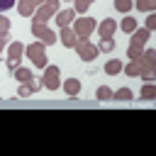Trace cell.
Segmentation results:
<instances>
[{
    "instance_id": "6da1fadb",
    "label": "cell",
    "mask_w": 156,
    "mask_h": 156,
    "mask_svg": "<svg viewBox=\"0 0 156 156\" xmlns=\"http://www.w3.org/2000/svg\"><path fill=\"white\" fill-rule=\"evenodd\" d=\"M24 54H27V58H29L37 68H46V66H49V63H46V49H44L41 41H34V44L24 46Z\"/></svg>"
},
{
    "instance_id": "7a4b0ae2",
    "label": "cell",
    "mask_w": 156,
    "mask_h": 156,
    "mask_svg": "<svg viewBox=\"0 0 156 156\" xmlns=\"http://www.w3.org/2000/svg\"><path fill=\"white\" fill-rule=\"evenodd\" d=\"M32 34H34L44 46H49V44H54V41H56V32H54V29H49V27H46V22H37V20H32Z\"/></svg>"
},
{
    "instance_id": "3957f363",
    "label": "cell",
    "mask_w": 156,
    "mask_h": 156,
    "mask_svg": "<svg viewBox=\"0 0 156 156\" xmlns=\"http://www.w3.org/2000/svg\"><path fill=\"white\" fill-rule=\"evenodd\" d=\"M95 27H98V22L93 17H78V20H73V32H76L78 39H88L95 32Z\"/></svg>"
},
{
    "instance_id": "277c9868",
    "label": "cell",
    "mask_w": 156,
    "mask_h": 156,
    "mask_svg": "<svg viewBox=\"0 0 156 156\" xmlns=\"http://www.w3.org/2000/svg\"><path fill=\"white\" fill-rule=\"evenodd\" d=\"M76 51H78V58H83V61H93V58H98V46L95 44H90L88 39H78L76 41V46H73Z\"/></svg>"
},
{
    "instance_id": "5b68a950",
    "label": "cell",
    "mask_w": 156,
    "mask_h": 156,
    "mask_svg": "<svg viewBox=\"0 0 156 156\" xmlns=\"http://www.w3.org/2000/svg\"><path fill=\"white\" fill-rule=\"evenodd\" d=\"M41 85L49 88V90H58V85H61V71H58V66H46V68H44V80H41Z\"/></svg>"
},
{
    "instance_id": "8992f818",
    "label": "cell",
    "mask_w": 156,
    "mask_h": 156,
    "mask_svg": "<svg viewBox=\"0 0 156 156\" xmlns=\"http://www.w3.org/2000/svg\"><path fill=\"white\" fill-rule=\"evenodd\" d=\"M56 10H58V7L49 5V2H41V5L34 10V15H32V17H34L37 22H46V20H51V17L56 15Z\"/></svg>"
},
{
    "instance_id": "52a82bcc",
    "label": "cell",
    "mask_w": 156,
    "mask_h": 156,
    "mask_svg": "<svg viewBox=\"0 0 156 156\" xmlns=\"http://www.w3.org/2000/svg\"><path fill=\"white\" fill-rule=\"evenodd\" d=\"M139 63H141V71H156V51L144 49L141 56H139Z\"/></svg>"
},
{
    "instance_id": "ba28073f",
    "label": "cell",
    "mask_w": 156,
    "mask_h": 156,
    "mask_svg": "<svg viewBox=\"0 0 156 156\" xmlns=\"http://www.w3.org/2000/svg\"><path fill=\"white\" fill-rule=\"evenodd\" d=\"M115 32H117V22H115V20H102V22L98 24V34H100V39H112Z\"/></svg>"
},
{
    "instance_id": "9c48e42d",
    "label": "cell",
    "mask_w": 156,
    "mask_h": 156,
    "mask_svg": "<svg viewBox=\"0 0 156 156\" xmlns=\"http://www.w3.org/2000/svg\"><path fill=\"white\" fill-rule=\"evenodd\" d=\"M41 2H44V0H20V2H17V12H20L22 17H32L34 10H37Z\"/></svg>"
},
{
    "instance_id": "30bf717a",
    "label": "cell",
    "mask_w": 156,
    "mask_h": 156,
    "mask_svg": "<svg viewBox=\"0 0 156 156\" xmlns=\"http://www.w3.org/2000/svg\"><path fill=\"white\" fill-rule=\"evenodd\" d=\"M58 39H61V44H63L66 49H73V46H76V41H78V37H76L73 27H61V32H58Z\"/></svg>"
},
{
    "instance_id": "8fae6325",
    "label": "cell",
    "mask_w": 156,
    "mask_h": 156,
    "mask_svg": "<svg viewBox=\"0 0 156 156\" xmlns=\"http://www.w3.org/2000/svg\"><path fill=\"white\" fill-rule=\"evenodd\" d=\"M54 20L58 22V27H68V24H73V20H76V10H73V7H66V10L56 12Z\"/></svg>"
},
{
    "instance_id": "7c38bea8",
    "label": "cell",
    "mask_w": 156,
    "mask_h": 156,
    "mask_svg": "<svg viewBox=\"0 0 156 156\" xmlns=\"http://www.w3.org/2000/svg\"><path fill=\"white\" fill-rule=\"evenodd\" d=\"M39 88H41V83H34V80H29V83H20V88H17V98H29V95L39 93Z\"/></svg>"
},
{
    "instance_id": "4fadbf2b",
    "label": "cell",
    "mask_w": 156,
    "mask_h": 156,
    "mask_svg": "<svg viewBox=\"0 0 156 156\" xmlns=\"http://www.w3.org/2000/svg\"><path fill=\"white\" fill-rule=\"evenodd\" d=\"M63 93L71 95V98H76V95L80 93V80H78V78H66V80H63Z\"/></svg>"
},
{
    "instance_id": "5bb4252c",
    "label": "cell",
    "mask_w": 156,
    "mask_h": 156,
    "mask_svg": "<svg viewBox=\"0 0 156 156\" xmlns=\"http://www.w3.org/2000/svg\"><path fill=\"white\" fill-rule=\"evenodd\" d=\"M12 78H15L17 83H29L34 76H32V71H29V68H24V66H17V68L12 71Z\"/></svg>"
},
{
    "instance_id": "9a60e30c",
    "label": "cell",
    "mask_w": 156,
    "mask_h": 156,
    "mask_svg": "<svg viewBox=\"0 0 156 156\" xmlns=\"http://www.w3.org/2000/svg\"><path fill=\"white\" fill-rule=\"evenodd\" d=\"M122 68H124V66H122L119 58H110V61L105 63V73H107V76H117V73H122Z\"/></svg>"
},
{
    "instance_id": "2e32d148",
    "label": "cell",
    "mask_w": 156,
    "mask_h": 156,
    "mask_svg": "<svg viewBox=\"0 0 156 156\" xmlns=\"http://www.w3.org/2000/svg\"><path fill=\"white\" fill-rule=\"evenodd\" d=\"M122 71H124L129 78H136V76L141 73V63H139V58H132V61H129V63H127Z\"/></svg>"
},
{
    "instance_id": "e0dca14e",
    "label": "cell",
    "mask_w": 156,
    "mask_h": 156,
    "mask_svg": "<svg viewBox=\"0 0 156 156\" xmlns=\"http://www.w3.org/2000/svg\"><path fill=\"white\" fill-rule=\"evenodd\" d=\"M141 51H144V44L132 39V41H129V46H127V56H129V58H139V56H141Z\"/></svg>"
},
{
    "instance_id": "ac0fdd59",
    "label": "cell",
    "mask_w": 156,
    "mask_h": 156,
    "mask_svg": "<svg viewBox=\"0 0 156 156\" xmlns=\"http://www.w3.org/2000/svg\"><path fill=\"white\" fill-rule=\"evenodd\" d=\"M7 54H10V58H22V56H24V46H22V41H12V44H7Z\"/></svg>"
},
{
    "instance_id": "d6986e66",
    "label": "cell",
    "mask_w": 156,
    "mask_h": 156,
    "mask_svg": "<svg viewBox=\"0 0 156 156\" xmlns=\"http://www.w3.org/2000/svg\"><path fill=\"white\" fill-rule=\"evenodd\" d=\"M139 98L141 100H154L156 98V85L154 83H144V88L139 90Z\"/></svg>"
},
{
    "instance_id": "ffe728a7",
    "label": "cell",
    "mask_w": 156,
    "mask_h": 156,
    "mask_svg": "<svg viewBox=\"0 0 156 156\" xmlns=\"http://www.w3.org/2000/svg\"><path fill=\"white\" fill-rule=\"evenodd\" d=\"M132 5H136V10H141V12H154L156 10V0H132Z\"/></svg>"
},
{
    "instance_id": "44dd1931",
    "label": "cell",
    "mask_w": 156,
    "mask_h": 156,
    "mask_svg": "<svg viewBox=\"0 0 156 156\" xmlns=\"http://www.w3.org/2000/svg\"><path fill=\"white\" fill-rule=\"evenodd\" d=\"M119 29H122V32H124V34H132V32H134V29H136V20H134V17H129V15H127V17H124V20H122V22H119Z\"/></svg>"
},
{
    "instance_id": "7402d4cb",
    "label": "cell",
    "mask_w": 156,
    "mask_h": 156,
    "mask_svg": "<svg viewBox=\"0 0 156 156\" xmlns=\"http://www.w3.org/2000/svg\"><path fill=\"white\" fill-rule=\"evenodd\" d=\"M149 34H151V32H149L146 27H136V29L132 32V39H134V41H141V44H146Z\"/></svg>"
},
{
    "instance_id": "603a6c76",
    "label": "cell",
    "mask_w": 156,
    "mask_h": 156,
    "mask_svg": "<svg viewBox=\"0 0 156 156\" xmlns=\"http://www.w3.org/2000/svg\"><path fill=\"white\" fill-rule=\"evenodd\" d=\"M95 98H98V100H110V98H112V88H107V85H100V88L95 90Z\"/></svg>"
},
{
    "instance_id": "cb8c5ba5",
    "label": "cell",
    "mask_w": 156,
    "mask_h": 156,
    "mask_svg": "<svg viewBox=\"0 0 156 156\" xmlns=\"http://www.w3.org/2000/svg\"><path fill=\"white\" fill-rule=\"evenodd\" d=\"M88 7H90L88 0H73V10H76V15H85Z\"/></svg>"
},
{
    "instance_id": "d4e9b609",
    "label": "cell",
    "mask_w": 156,
    "mask_h": 156,
    "mask_svg": "<svg viewBox=\"0 0 156 156\" xmlns=\"http://www.w3.org/2000/svg\"><path fill=\"white\" fill-rule=\"evenodd\" d=\"M132 7H134L132 0H115V10H117V12H124V15H127Z\"/></svg>"
},
{
    "instance_id": "484cf974",
    "label": "cell",
    "mask_w": 156,
    "mask_h": 156,
    "mask_svg": "<svg viewBox=\"0 0 156 156\" xmlns=\"http://www.w3.org/2000/svg\"><path fill=\"white\" fill-rule=\"evenodd\" d=\"M112 49H115V39H100V41H98V51H105V54H107V51H112Z\"/></svg>"
},
{
    "instance_id": "4316f807",
    "label": "cell",
    "mask_w": 156,
    "mask_h": 156,
    "mask_svg": "<svg viewBox=\"0 0 156 156\" xmlns=\"http://www.w3.org/2000/svg\"><path fill=\"white\" fill-rule=\"evenodd\" d=\"M112 98H117V100H132V98H134V93H132L129 88H119L117 93H112Z\"/></svg>"
},
{
    "instance_id": "83f0119b",
    "label": "cell",
    "mask_w": 156,
    "mask_h": 156,
    "mask_svg": "<svg viewBox=\"0 0 156 156\" xmlns=\"http://www.w3.org/2000/svg\"><path fill=\"white\" fill-rule=\"evenodd\" d=\"M7 44H10V32H0V54L7 49Z\"/></svg>"
},
{
    "instance_id": "f1b7e54d",
    "label": "cell",
    "mask_w": 156,
    "mask_h": 156,
    "mask_svg": "<svg viewBox=\"0 0 156 156\" xmlns=\"http://www.w3.org/2000/svg\"><path fill=\"white\" fill-rule=\"evenodd\" d=\"M144 27L151 32V29H156V15L154 12H149V17H146V22H144Z\"/></svg>"
},
{
    "instance_id": "f546056e",
    "label": "cell",
    "mask_w": 156,
    "mask_h": 156,
    "mask_svg": "<svg viewBox=\"0 0 156 156\" xmlns=\"http://www.w3.org/2000/svg\"><path fill=\"white\" fill-rule=\"evenodd\" d=\"M0 32H10V20L0 12Z\"/></svg>"
},
{
    "instance_id": "4dcf8cb0",
    "label": "cell",
    "mask_w": 156,
    "mask_h": 156,
    "mask_svg": "<svg viewBox=\"0 0 156 156\" xmlns=\"http://www.w3.org/2000/svg\"><path fill=\"white\" fill-rule=\"evenodd\" d=\"M5 66H7L10 71H15V68L20 66V58H5Z\"/></svg>"
},
{
    "instance_id": "1f68e13d",
    "label": "cell",
    "mask_w": 156,
    "mask_h": 156,
    "mask_svg": "<svg viewBox=\"0 0 156 156\" xmlns=\"http://www.w3.org/2000/svg\"><path fill=\"white\" fill-rule=\"evenodd\" d=\"M10 7H15V0H0V12H5Z\"/></svg>"
},
{
    "instance_id": "d6a6232c",
    "label": "cell",
    "mask_w": 156,
    "mask_h": 156,
    "mask_svg": "<svg viewBox=\"0 0 156 156\" xmlns=\"http://www.w3.org/2000/svg\"><path fill=\"white\" fill-rule=\"evenodd\" d=\"M44 2H49V5H54V7H58V2H61V0H44Z\"/></svg>"
},
{
    "instance_id": "836d02e7",
    "label": "cell",
    "mask_w": 156,
    "mask_h": 156,
    "mask_svg": "<svg viewBox=\"0 0 156 156\" xmlns=\"http://www.w3.org/2000/svg\"><path fill=\"white\" fill-rule=\"evenodd\" d=\"M63 2H73V0H63Z\"/></svg>"
},
{
    "instance_id": "e575fe53",
    "label": "cell",
    "mask_w": 156,
    "mask_h": 156,
    "mask_svg": "<svg viewBox=\"0 0 156 156\" xmlns=\"http://www.w3.org/2000/svg\"><path fill=\"white\" fill-rule=\"evenodd\" d=\"M88 2H93V0H88Z\"/></svg>"
}]
</instances>
